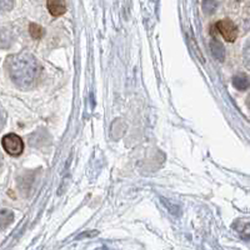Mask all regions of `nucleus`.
<instances>
[{
    "instance_id": "8",
    "label": "nucleus",
    "mask_w": 250,
    "mask_h": 250,
    "mask_svg": "<svg viewBox=\"0 0 250 250\" xmlns=\"http://www.w3.org/2000/svg\"><path fill=\"white\" fill-rule=\"evenodd\" d=\"M244 62H245V66L250 70V44L247 46L244 51Z\"/></svg>"
},
{
    "instance_id": "6",
    "label": "nucleus",
    "mask_w": 250,
    "mask_h": 250,
    "mask_svg": "<svg viewBox=\"0 0 250 250\" xmlns=\"http://www.w3.org/2000/svg\"><path fill=\"white\" fill-rule=\"evenodd\" d=\"M233 85L235 86L236 89H239V90H245V89L249 86V80H248V78L243 74L235 75V77L233 78Z\"/></svg>"
},
{
    "instance_id": "3",
    "label": "nucleus",
    "mask_w": 250,
    "mask_h": 250,
    "mask_svg": "<svg viewBox=\"0 0 250 250\" xmlns=\"http://www.w3.org/2000/svg\"><path fill=\"white\" fill-rule=\"evenodd\" d=\"M215 28L228 43H234L238 38V26L230 19L219 20V21H216Z\"/></svg>"
},
{
    "instance_id": "7",
    "label": "nucleus",
    "mask_w": 250,
    "mask_h": 250,
    "mask_svg": "<svg viewBox=\"0 0 250 250\" xmlns=\"http://www.w3.org/2000/svg\"><path fill=\"white\" fill-rule=\"evenodd\" d=\"M13 6H14V0H1V9L4 12L12 10Z\"/></svg>"
},
{
    "instance_id": "1",
    "label": "nucleus",
    "mask_w": 250,
    "mask_h": 250,
    "mask_svg": "<svg viewBox=\"0 0 250 250\" xmlns=\"http://www.w3.org/2000/svg\"><path fill=\"white\" fill-rule=\"evenodd\" d=\"M6 65L9 75L19 86H31L39 79L42 68L37 60L29 55H15L9 58Z\"/></svg>"
},
{
    "instance_id": "5",
    "label": "nucleus",
    "mask_w": 250,
    "mask_h": 250,
    "mask_svg": "<svg viewBox=\"0 0 250 250\" xmlns=\"http://www.w3.org/2000/svg\"><path fill=\"white\" fill-rule=\"evenodd\" d=\"M29 33H30V37L35 40H39L44 37V28L40 26L37 23H30L29 24Z\"/></svg>"
},
{
    "instance_id": "2",
    "label": "nucleus",
    "mask_w": 250,
    "mask_h": 250,
    "mask_svg": "<svg viewBox=\"0 0 250 250\" xmlns=\"http://www.w3.org/2000/svg\"><path fill=\"white\" fill-rule=\"evenodd\" d=\"M1 145L5 153H8L10 156H19L24 151L23 139L14 133L5 134L1 139Z\"/></svg>"
},
{
    "instance_id": "4",
    "label": "nucleus",
    "mask_w": 250,
    "mask_h": 250,
    "mask_svg": "<svg viewBox=\"0 0 250 250\" xmlns=\"http://www.w3.org/2000/svg\"><path fill=\"white\" fill-rule=\"evenodd\" d=\"M46 8L51 17L58 18L66 13V1L65 0H46Z\"/></svg>"
}]
</instances>
